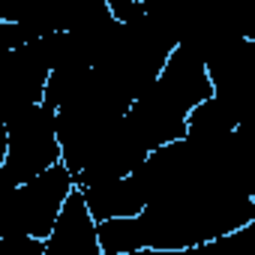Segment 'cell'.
I'll return each instance as SVG.
<instances>
[{
    "mask_svg": "<svg viewBox=\"0 0 255 255\" xmlns=\"http://www.w3.org/2000/svg\"><path fill=\"white\" fill-rule=\"evenodd\" d=\"M75 189V177L63 162L30 183L9 189L3 210V234H30L36 240H48Z\"/></svg>",
    "mask_w": 255,
    "mask_h": 255,
    "instance_id": "obj_1",
    "label": "cell"
},
{
    "mask_svg": "<svg viewBox=\"0 0 255 255\" xmlns=\"http://www.w3.org/2000/svg\"><path fill=\"white\" fill-rule=\"evenodd\" d=\"M48 240H36L30 234H3L0 237V255H42Z\"/></svg>",
    "mask_w": 255,
    "mask_h": 255,
    "instance_id": "obj_2",
    "label": "cell"
}]
</instances>
